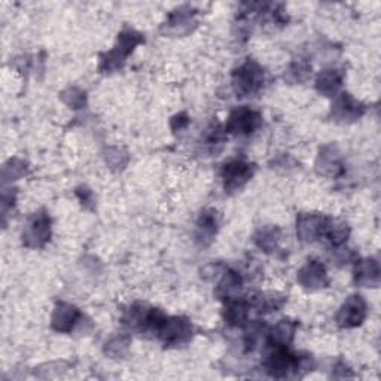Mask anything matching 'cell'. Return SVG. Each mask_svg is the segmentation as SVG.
<instances>
[{"instance_id": "cell-17", "label": "cell", "mask_w": 381, "mask_h": 381, "mask_svg": "<svg viewBox=\"0 0 381 381\" xmlns=\"http://www.w3.org/2000/svg\"><path fill=\"white\" fill-rule=\"evenodd\" d=\"M297 325L289 319H283L272 328L270 332V346L276 347H287V344L292 341L295 333Z\"/></svg>"}, {"instance_id": "cell-2", "label": "cell", "mask_w": 381, "mask_h": 381, "mask_svg": "<svg viewBox=\"0 0 381 381\" xmlns=\"http://www.w3.org/2000/svg\"><path fill=\"white\" fill-rule=\"evenodd\" d=\"M142 42V36L136 33L134 30H124L123 33L118 38V43L114 51L106 54V57L101 60V69L104 70H114L119 69L124 65L126 57L130 55L134 50L136 45Z\"/></svg>"}, {"instance_id": "cell-9", "label": "cell", "mask_w": 381, "mask_h": 381, "mask_svg": "<svg viewBox=\"0 0 381 381\" xmlns=\"http://www.w3.org/2000/svg\"><path fill=\"white\" fill-rule=\"evenodd\" d=\"M328 218L313 215V213H302L297 221V233L302 241H314L322 237L326 228Z\"/></svg>"}, {"instance_id": "cell-16", "label": "cell", "mask_w": 381, "mask_h": 381, "mask_svg": "<svg viewBox=\"0 0 381 381\" xmlns=\"http://www.w3.org/2000/svg\"><path fill=\"white\" fill-rule=\"evenodd\" d=\"M341 84H343V74L338 70H333V69L324 70L317 76V81H316L319 93H322L329 97L337 94V91L340 89Z\"/></svg>"}, {"instance_id": "cell-19", "label": "cell", "mask_w": 381, "mask_h": 381, "mask_svg": "<svg viewBox=\"0 0 381 381\" xmlns=\"http://www.w3.org/2000/svg\"><path fill=\"white\" fill-rule=\"evenodd\" d=\"M216 233V216L213 211H203L197 223V237L203 245H209Z\"/></svg>"}, {"instance_id": "cell-15", "label": "cell", "mask_w": 381, "mask_h": 381, "mask_svg": "<svg viewBox=\"0 0 381 381\" xmlns=\"http://www.w3.org/2000/svg\"><path fill=\"white\" fill-rule=\"evenodd\" d=\"M317 170L324 176L337 177L343 173V164L340 161V157L335 154V150L331 148H326L322 150V154L319 155L317 160Z\"/></svg>"}, {"instance_id": "cell-10", "label": "cell", "mask_w": 381, "mask_h": 381, "mask_svg": "<svg viewBox=\"0 0 381 381\" xmlns=\"http://www.w3.org/2000/svg\"><path fill=\"white\" fill-rule=\"evenodd\" d=\"M363 112H365V106L347 93L338 96L332 104V115L338 121L358 119L362 116Z\"/></svg>"}, {"instance_id": "cell-13", "label": "cell", "mask_w": 381, "mask_h": 381, "mask_svg": "<svg viewBox=\"0 0 381 381\" xmlns=\"http://www.w3.org/2000/svg\"><path fill=\"white\" fill-rule=\"evenodd\" d=\"M355 282L365 287H375L380 283V268L374 259H363L355 268Z\"/></svg>"}, {"instance_id": "cell-14", "label": "cell", "mask_w": 381, "mask_h": 381, "mask_svg": "<svg viewBox=\"0 0 381 381\" xmlns=\"http://www.w3.org/2000/svg\"><path fill=\"white\" fill-rule=\"evenodd\" d=\"M249 304L243 299L233 298L226 301L225 320L230 326H241L248 320Z\"/></svg>"}, {"instance_id": "cell-20", "label": "cell", "mask_w": 381, "mask_h": 381, "mask_svg": "<svg viewBox=\"0 0 381 381\" xmlns=\"http://www.w3.org/2000/svg\"><path fill=\"white\" fill-rule=\"evenodd\" d=\"M192 17H194V12L191 8L188 6H184L180 9H176L172 15H170V20L165 23V26L169 27V32H173V33H179V27H184L185 33L189 32L191 30V23H192Z\"/></svg>"}, {"instance_id": "cell-12", "label": "cell", "mask_w": 381, "mask_h": 381, "mask_svg": "<svg viewBox=\"0 0 381 381\" xmlns=\"http://www.w3.org/2000/svg\"><path fill=\"white\" fill-rule=\"evenodd\" d=\"M298 282L306 289H319L326 285V270L317 261H310L298 272Z\"/></svg>"}, {"instance_id": "cell-5", "label": "cell", "mask_w": 381, "mask_h": 381, "mask_svg": "<svg viewBox=\"0 0 381 381\" xmlns=\"http://www.w3.org/2000/svg\"><path fill=\"white\" fill-rule=\"evenodd\" d=\"M259 123H261V116L258 112L252 111L248 106H241V108L233 111L228 118L226 131L240 136L250 134L258 128Z\"/></svg>"}, {"instance_id": "cell-6", "label": "cell", "mask_w": 381, "mask_h": 381, "mask_svg": "<svg viewBox=\"0 0 381 381\" xmlns=\"http://www.w3.org/2000/svg\"><path fill=\"white\" fill-rule=\"evenodd\" d=\"M50 238V218L45 213H36L28 221L23 233V240L28 248H40Z\"/></svg>"}, {"instance_id": "cell-1", "label": "cell", "mask_w": 381, "mask_h": 381, "mask_svg": "<svg viewBox=\"0 0 381 381\" xmlns=\"http://www.w3.org/2000/svg\"><path fill=\"white\" fill-rule=\"evenodd\" d=\"M264 84V70L258 63L248 60L233 73V88L238 97L255 94Z\"/></svg>"}, {"instance_id": "cell-4", "label": "cell", "mask_w": 381, "mask_h": 381, "mask_svg": "<svg viewBox=\"0 0 381 381\" xmlns=\"http://www.w3.org/2000/svg\"><path fill=\"white\" fill-rule=\"evenodd\" d=\"M272 352L267 359V371L276 378H283L291 371H298V358L287 352L286 347L271 346Z\"/></svg>"}, {"instance_id": "cell-11", "label": "cell", "mask_w": 381, "mask_h": 381, "mask_svg": "<svg viewBox=\"0 0 381 381\" xmlns=\"http://www.w3.org/2000/svg\"><path fill=\"white\" fill-rule=\"evenodd\" d=\"M81 313L66 302H60L53 314V328L58 332H70L78 324Z\"/></svg>"}, {"instance_id": "cell-7", "label": "cell", "mask_w": 381, "mask_h": 381, "mask_svg": "<svg viewBox=\"0 0 381 381\" xmlns=\"http://www.w3.org/2000/svg\"><path fill=\"white\" fill-rule=\"evenodd\" d=\"M367 316V304L359 295L350 297L341 310L338 311L337 322L341 328H355L359 326Z\"/></svg>"}, {"instance_id": "cell-21", "label": "cell", "mask_w": 381, "mask_h": 381, "mask_svg": "<svg viewBox=\"0 0 381 381\" xmlns=\"http://www.w3.org/2000/svg\"><path fill=\"white\" fill-rule=\"evenodd\" d=\"M279 236L280 231L277 228H264V230L259 231V234L256 236L258 246L264 249L265 252H274L277 249Z\"/></svg>"}, {"instance_id": "cell-3", "label": "cell", "mask_w": 381, "mask_h": 381, "mask_svg": "<svg viewBox=\"0 0 381 381\" xmlns=\"http://www.w3.org/2000/svg\"><path fill=\"white\" fill-rule=\"evenodd\" d=\"M158 337L165 346L185 344L192 337V325L184 317H165L158 331Z\"/></svg>"}, {"instance_id": "cell-23", "label": "cell", "mask_w": 381, "mask_h": 381, "mask_svg": "<svg viewBox=\"0 0 381 381\" xmlns=\"http://www.w3.org/2000/svg\"><path fill=\"white\" fill-rule=\"evenodd\" d=\"M106 346H108L106 347V352H109V355L123 356L128 347V338L118 337V338H114L109 344H106Z\"/></svg>"}, {"instance_id": "cell-22", "label": "cell", "mask_w": 381, "mask_h": 381, "mask_svg": "<svg viewBox=\"0 0 381 381\" xmlns=\"http://www.w3.org/2000/svg\"><path fill=\"white\" fill-rule=\"evenodd\" d=\"M310 70H311V67L306 62H302V60H298V62L292 63L291 67L287 69V78L291 81H294V82H297V81L301 82L310 74Z\"/></svg>"}, {"instance_id": "cell-18", "label": "cell", "mask_w": 381, "mask_h": 381, "mask_svg": "<svg viewBox=\"0 0 381 381\" xmlns=\"http://www.w3.org/2000/svg\"><path fill=\"white\" fill-rule=\"evenodd\" d=\"M240 289H241L240 274H237L236 271H228V272H225L222 282L218 285L216 294H218V297L228 301V299L237 298V294L240 292Z\"/></svg>"}, {"instance_id": "cell-8", "label": "cell", "mask_w": 381, "mask_h": 381, "mask_svg": "<svg viewBox=\"0 0 381 381\" xmlns=\"http://www.w3.org/2000/svg\"><path fill=\"white\" fill-rule=\"evenodd\" d=\"M253 175V165L234 160L223 165V182L225 189L237 191L240 189Z\"/></svg>"}]
</instances>
